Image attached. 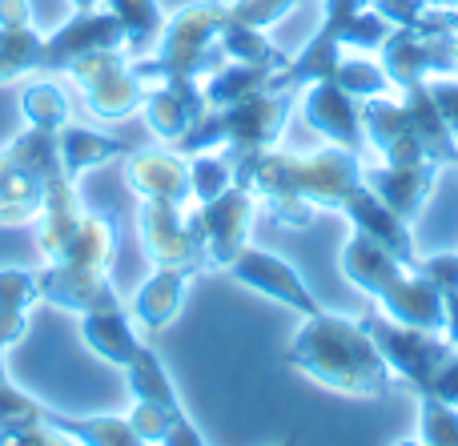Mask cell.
I'll return each instance as SVG.
<instances>
[{"mask_svg":"<svg viewBox=\"0 0 458 446\" xmlns=\"http://www.w3.org/2000/svg\"><path fill=\"white\" fill-rule=\"evenodd\" d=\"M233 181L250 185L253 198H261L266 214L277 225L306 230L314 209L342 214L346 193L362 181V153H350L342 145L318 149L310 157L282 149H261L253 157L237 161Z\"/></svg>","mask_w":458,"mask_h":446,"instance_id":"cell-1","label":"cell"},{"mask_svg":"<svg viewBox=\"0 0 458 446\" xmlns=\"http://www.w3.org/2000/svg\"><path fill=\"white\" fill-rule=\"evenodd\" d=\"M443 306H446V326H443V334H446V342L458 350V290H451V294H443Z\"/></svg>","mask_w":458,"mask_h":446,"instance_id":"cell-44","label":"cell"},{"mask_svg":"<svg viewBox=\"0 0 458 446\" xmlns=\"http://www.w3.org/2000/svg\"><path fill=\"white\" fill-rule=\"evenodd\" d=\"M206 93H201V80H161V85L145 88V125L157 141L177 145L185 137V129L206 113Z\"/></svg>","mask_w":458,"mask_h":446,"instance_id":"cell-20","label":"cell"},{"mask_svg":"<svg viewBox=\"0 0 458 446\" xmlns=\"http://www.w3.org/2000/svg\"><path fill=\"white\" fill-rule=\"evenodd\" d=\"M370 8L378 16H386L394 29H414L422 21V13H427L422 0H370Z\"/></svg>","mask_w":458,"mask_h":446,"instance_id":"cell-41","label":"cell"},{"mask_svg":"<svg viewBox=\"0 0 458 446\" xmlns=\"http://www.w3.org/2000/svg\"><path fill=\"white\" fill-rule=\"evenodd\" d=\"M342 214L350 217V225H354V230H362L366 238H374L382 249H390L398 262H406V265L419 262V254H414L411 222H406V217H398L394 209H390L386 201H382L366 181H358L354 189L346 193V201H342Z\"/></svg>","mask_w":458,"mask_h":446,"instance_id":"cell-19","label":"cell"},{"mask_svg":"<svg viewBox=\"0 0 458 446\" xmlns=\"http://www.w3.org/2000/svg\"><path fill=\"white\" fill-rule=\"evenodd\" d=\"M48 423L69 434V442L85 446H137V434L129 426V415H61L48 410Z\"/></svg>","mask_w":458,"mask_h":446,"instance_id":"cell-27","label":"cell"},{"mask_svg":"<svg viewBox=\"0 0 458 446\" xmlns=\"http://www.w3.org/2000/svg\"><path fill=\"white\" fill-rule=\"evenodd\" d=\"M334 80H338L350 97H358V101H366V97H386L390 88H394L386 69L374 61H362V56H342L338 69H334Z\"/></svg>","mask_w":458,"mask_h":446,"instance_id":"cell-34","label":"cell"},{"mask_svg":"<svg viewBox=\"0 0 458 446\" xmlns=\"http://www.w3.org/2000/svg\"><path fill=\"white\" fill-rule=\"evenodd\" d=\"M222 53L225 61H242V64H266V69L282 72L290 56L277 45H269L266 29H253V24H242L233 16H225L222 24Z\"/></svg>","mask_w":458,"mask_h":446,"instance_id":"cell-29","label":"cell"},{"mask_svg":"<svg viewBox=\"0 0 458 446\" xmlns=\"http://www.w3.org/2000/svg\"><path fill=\"white\" fill-rule=\"evenodd\" d=\"M253 189L250 185H229L214 201H198V209L185 206V225L198 238L201 254H206V273H225V265L237 257V249L250 246V225H253Z\"/></svg>","mask_w":458,"mask_h":446,"instance_id":"cell-11","label":"cell"},{"mask_svg":"<svg viewBox=\"0 0 458 446\" xmlns=\"http://www.w3.org/2000/svg\"><path fill=\"white\" fill-rule=\"evenodd\" d=\"M190 282H193V273H185V270H174V265H153V273L137 286L133 306H129L133 322H141L145 330L169 326V322L182 314Z\"/></svg>","mask_w":458,"mask_h":446,"instance_id":"cell-23","label":"cell"},{"mask_svg":"<svg viewBox=\"0 0 458 446\" xmlns=\"http://www.w3.org/2000/svg\"><path fill=\"white\" fill-rule=\"evenodd\" d=\"M293 101H298V88H261V93H250L233 105H222V109H206L185 137L174 145L177 153L193 157V153L206 149H222L229 157V165L253 157L261 149H274L277 137H282L285 121L293 113Z\"/></svg>","mask_w":458,"mask_h":446,"instance_id":"cell-5","label":"cell"},{"mask_svg":"<svg viewBox=\"0 0 458 446\" xmlns=\"http://www.w3.org/2000/svg\"><path fill=\"white\" fill-rule=\"evenodd\" d=\"M427 88H430V97H435V109L443 113L446 129L458 137V80H451V77H427Z\"/></svg>","mask_w":458,"mask_h":446,"instance_id":"cell-40","label":"cell"},{"mask_svg":"<svg viewBox=\"0 0 458 446\" xmlns=\"http://www.w3.org/2000/svg\"><path fill=\"white\" fill-rule=\"evenodd\" d=\"M125 383H129V394L141 402H161V407H182V399H177V386L174 378H169L165 362L157 358V350H149V346L141 342V350L133 354V362L125 366Z\"/></svg>","mask_w":458,"mask_h":446,"instance_id":"cell-30","label":"cell"},{"mask_svg":"<svg viewBox=\"0 0 458 446\" xmlns=\"http://www.w3.org/2000/svg\"><path fill=\"white\" fill-rule=\"evenodd\" d=\"M285 366L301 370L318 386L350 394V399L382 402L394 394V374H390L386 358L362 330V322L346 318V314H306L298 334L285 346Z\"/></svg>","mask_w":458,"mask_h":446,"instance_id":"cell-2","label":"cell"},{"mask_svg":"<svg viewBox=\"0 0 458 446\" xmlns=\"http://www.w3.org/2000/svg\"><path fill=\"white\" fill-rule=\"evenodd\" d=\"M438 173H443L438 161H419V165H370V169L362 165V181L370 185L398 217H406V222H414V217L422 214V206L430 201V193H435V185H438Z\"/></svg>","mask_w":458,"mask_h":446,"instance_id":"cell-21","label":"cell"},{"mask_svg":"<svg viewBox=\"0 0 458 446\" xmlns=\"http://www.w3.org/2000/svg\"><path fill=\"white\" fill-rule=\"evenodd\" d=\"M37 286H40V302L61 306V310L77 314V318L89 314V310L121 306L109 270H85V265H69V262H45L37 270Z\"/></svg>","mask_w":458,"mask_h":446,"instance_id":"cell-17","label":"cell"},{"mask_svg":"<svg viewBox=\"0 0 458 446\" xmlns=\"http://www.w3.org/2000/svg\"><path fill=\"white\" fill-rule=\"evenodd\" d=\"M298 4L301 0H233L229 16L242 24H253V29H274V24H282Z\"/></svg>","mask_w":458,"mask_h":446,"instance_id":"cell-38","label":"cell"},{"mask_svg":"<svg viewBox=\"0 0 458 446\" xmlns=\"http://www.w3.org/2000/svg\"><path fill=\"white\" fill-rule=\"evenodd\" d=\"M225 273L237 282V286L253 290V294H266L269 302H277V306H290V310H298L301 318L322 310V302L310 294V286L298 278V270H293L285 257L269 254V249L242 246L233 262L225 265Z\"/></svg>","mask_w":458,"mask_h":446,"instance_id":"cell-13","label":"cell"},{"mask_svg":"<svg viewBox=\"0 0 458 446\" xmlns=\"http://www.w3.org/2000/svg\"><path fill=\"white\" fill-rule=\"evenodd\" d=\"M40 302V286H37V270H21L8 265L0 270V310H29Z\"/></svg>","mask_w":458,"mask_h":446,"instance_id":"cell-37","label":"cell"},{"mask_svg":"<svg viewBox=\"0 0 458 446\" xmlns=\"http://www.w3.org/2000/svg\"><path fill=\"white\" fill-rule=\"evenodd\" d=\"M419 399V442L427 446H458V407L435 399V394H414Z\"/></svg>","mask_w":458,"mask_h":446,"instance_id":"cell-33","label":"cell"},{"mask_svg":"<svg viewBox=\"0 0 458 446\" xmlns=\"http://www.w3.org/2000/svg\"><path fill=\"white\" fill-rule=\"evenodd\" d=\"M225 16L229 4H217V0H198V4H185L174 16H165L157 48L133 61L137 80L145 88L161 85V80H206L217 64H225L222 53Z\"/></svg>","mask_w":458,"mask_h":446,"instance_id":"cell-6","label":"cell"},{"mask_svg":"<svg viewBox=\"0 0 458 446\" xmlns=\"http://www.w3.org/2000/svg\"><path fill=\"white\" fill-rule=\"evenodd\" d=\"M414 270L422 273V278H430L443 294H451L458 290V249H446V254H430V257H419L414 262Z\"/></svg>","mask_w":458,"mask_h":446,"instance_id":"cell-39","label":"cell"},{"mask_svg":"<svg viewBox=\"0 0 458 446\" xmlns=\"http://www.w3.org/2000/svg\"><path fill=\"white\" fill-rule=\"evenodd\" d=\"M61 169L53 129H32L16 133L0 149V225H29L37 222L45 206V185Z\"/></svg>","mask_w":458,"mask_h":446,"instance_id":"cell-8","label":"cell"},{"mask_svg":"<svg viewBox=\"0 0 458 446\" xmlns=\"http://www.w3.org/2000/svg\"><path fill=\"white\" fill-rule=\"evenodd\" d=\"M301 113H306V125L314 129V133H322L330 145H342V149H350V153L366 149L358 97H350L334 77H322V80H314V85H306Z\"/></svg>","mask_w":458,"mask_h":446,"instance_id":"cell-18","label":"cell"},{"mask_svg":"<svg viewBox=\"0 0 458 446\" xmlns=\"http://www.w3.org/2000/svg\"><path fill=\"white\" fill-rule=\"evenodd\" d=\"M190 185H193V201H214L217 193H225L233 185V165L225 153L206 149L190 157Z\"/></svg>","mask_w":458,"mask_h":446,"instance_id":"cell-35","label":"cell"},{"mask_svg":"<svg viewBox=\"0 0 458 446\" xmlns=\"http://www.w3.org/2000/svg\"><path fill=\"white\" fill-rule=\"evenodd\" d=\"M274 80V69L266 64H242V61H225L201 80V93H206L209 109H222V105H233L250 93H261Z\"/></svg>","mask_w":458,"mask_h":446,"instance_id":"cell-26","label":"cell"},{"mask_svg":"<svg viewBox=\"0 0 458 446\" xmlns=\"http://www.w3.org/2000/svg\"><path fill=\"white\" fill-rule=\"evenodd\" d=\"M382 69H386L390 85L403 88L419 85L427 77H454L458 72V40L435 37L422 29H390V37L378 45Z\"/></svg>","mask_w":458,"mask_h":446,"instance_id":"cell-12","label":"cell"},{"mask_svg":"<svg viewBox=\"0 0 458 446\" xmlns=\"http://www.w3.org/2000/svg\"><path fill=\"white\" fill-rule=\"evenodd\" d=\"M362 133L382 153L386 165H419V161L458 165V137L446 129L443 113L435 109L427 80L403 88V101L366 97Z\"/></svg>","mask_w":458,"mask_h":446,"instance_id":"cell-4","label":"cell"},{"mask_svg":"<svg viewBox=\"0 0 458 446\" xmlns=\"http://www.w3.org/2000/svg\"><path fill=\"white\" fill-rule=\"evenodd\" d=\"M48 418V407H40L37 399L21 391L4 370V346H0V431L4 426H21V423H40Z\"/></svg>","mask_w":458,"mask_h":446,"instance_id":"cell-36","label":"cell"},{"mask_svg":"<svg viewBox=\"0 0 458 446\" xmlns=\"http://www.w3.org/2000/svg\"><path fill=\"white\" fill-rule=\"evenodd\" d=\"M394 24L386 16H378L366 0H322V24L310 37V45L301 48L293 61H285L282 72H274L269 85L274 88H306L322 77H334L342 61V48H378L390 37Z\"/></svg>","mask_w":458,"mask_h":446,"instance_id":"cell-7","label":"cell"},{"mask_svg":"<svg viewBox=\"0 0 458 446\" xmlns=\"http://www.w3.org/2000/svg\"><path fill=\"white\" fill-rule=\"evenodd\" d=\"M21 117H24V125L53 129L56 133L69 121V97L53 80H29V88L21 93Z\"/></svg>","mask_w":458,"mask_h":446,"instance_id":"cell-32","label":"cell"},{"mask_svg":"<svg viewBox=\"0 0 458 446\" xmlns=\"http://www.w3.org/2000/svg\"><path fill=\"white\" fill-rule=\"evenodd\" d=\"M56 153H61L64 177H69V181H81L89 169L125 157L129 145L117 141V137H109V133H93V129H85V125H69V121H64V125L56 129Z\"/></svg>","mask_w":458,"mask_h":446,"instance_id":"cell-24","label":"cell"},{"mask_svg":"<svg viewBox=\"0 0 458 446\" xmlns=\"http://www.w3.org/2000/svg\"><path fill=\"white\" fill-rule=\"evenodd\" d=\"M125 185L141 201H165L185 209L193 201L190 185V157L177 149H129L125 157Z\"/></svg>","mask_w":458,"mask_h":446,"instance_id":"cell-16","label":"cell"},{"mask_svg":"<svg viewBox=\"0 0 458 446\" xmlns=\"http://www.w3.org/2000/svg\"><path fill=\"white\" fill-rule=\"evenodd\" d=\"M64 77L77 85L89 113L101 121H125L133 113H141L145 105V85L137 80L125 48H97V53L72 61L64 69Z\"/></svg>","mask_w":458,"mask_h":446,"instance_id":"cell-10","label":"cell"},{"mask_svg":"<svg viewBox=\"0 0 458 446\" xmlns=\"http://www.w3.org/2000/svg\"><path fill=\"white\" fill-rule=\"evenodd\" d=\"M72 8H93V4H101V0H69Z\"/></svg>","mask_w":458,"mask_h":446,"instance_id":"cell-46","label":"cell"},{"mask_svg":"<svg viewBox=\"0 0 458 446\" xmlns=\"http://www.w3.org/2000/svg\"><path fill=\"white\" fill-rule=\"evenodd\" d=\"M342 278L350 286H358L362 294H370L374 306L386 318L443 334V326H446L443 290L430 278H422L414 265L398 262L390 249H382L362 230H354L346 238V246H342Z\"/></svg>","mask_w":458,"mask_h":446,"instance_id":"cell-3","label":"cell"},{"mask_svg":"<svg viewBox=\"0 0 458 446\" xmlns=\"http://www.w3.org/2000/svg\"><path fill=\"white\" fill-rule=\"evenodd\" d=\"M81 338H85V346L97 358H105L109 366H121V370L141 350V338L133 330V314L125 306H105V310L81 314Z\"/></svg>","mask_w":458,"mask_h":446,"instance_id":"cell-22","label":"cell"},{"mask_svg":"<svg viewBox=\"0 0 458 446\" xmlns=\"http://www.w3.org/2000/svg\"><path fill=\"white\" fill-rule=\"evenodd\" d=\"M358 322H362V330L374 338V346H378V354L386 358L390 374L403 378L414 394L427 391L435 370L454 354V346L446 342V334L394 322V318H386L378 306H366V310L358 314Z\"/></svg>","mask_w":458,"mask_h":446,"instance_id":"cell-9","label":"cell"},{"mask_svg":"<svg viewBox=\"0 0 458 446\" xmlns=\"http://www.w3.org/2000/svg\"><path fill=\"white\" fill-rule=\"evenodd\" d=\"M40 48H45V32H37L32 24L0 29V85L40 72Z\"/></svg>","mask_w":458,"mask_h":446,"instance_id":"cell-31","label":"cell"},{"mask_svg":"<svg viewBox=\"0 0 458 446\" xmlns=\"http://www.w3.org/2000/svg\"><path fill=\"white\" fill-rule=\"evenodd\" d=\"M113 16L125 29V48L137 56L153 53L161 40V29H165V13H161L157 0H105Z\"/></svg>","mask_w":458,"mask_h":446,"instance_id":"cell-28","label":"cell"},{"mask_svg":"<svg viewBox=\"0 0 458 446\" xmlns=\"http://www.w3.org/2000/svg\"><path fill=\"white\" fill-rule=\"evenodd\" d=\"M13 24H32L29 0H0V29H13Z\"/></svg>","mask_w":458,"mask_h":446,"instance_id":"cell-43","label":"cell"},{"mask_svg":"<svg viewBox=\"0 0 458 446\" xmlns=\"http://www.w3.org/2000/svg\"><path fill=\"white\" fill-rule=\"evenodd\" d=\"M137 225H141V249L153 265H174L193 278L206 273V254L185 225V209L165 206V201H141Z\"/></svg>","mask_w":458,"mask_h":446,"instance_id":"cell-15","label":"cell"},{"mask_svg":"<svg viewBox=\"0 0 458 446\" xmlns=\"http://www.w3.org/2000/svg\"><path fill=\"white\" fill-rule=\"evenodd\" d=\"M129 426H133L137 442H149V446H201L206 442V434L193 426L185 407H161V402L133 399Z\"/></svg>","mask_w":458,"mask_h":446,"instance_id":"cell-25","label":"cell"},{"mask_svg":"<svg viewBox=\"0 0 458 446\" xmlns=\"http://www.w3.org/2000/svg\"><path fill=\"white\" fill-rule=\"evenodd\" d=\"M427 394H435V399H443V402H451V407H458V350L435 370Z\"/></svg>","mask_w":458,"mask_h":446,"instance_id":"cell-42","label":"cell"},{"mask_svg":"<svg viewBox=\"0 0 458 446\" xmlns=\"http://www.w3.org/2000/svg\"><path fill=\"white\" fill-rule=\"evenodd\" d=\"M97 48H125V29L109 8H77L61 29L45 32L40 72H64L72 61L97 53Z\"/></svg>","mask_w":458,"mask_h":446,"instance_id":"cell-14","label":"cell"},{"mask_svg":"<svg viewBox=\"0 0 458 446\" xmlns=\"http://www.w3.org/2000/svg\"><path fill=\"white\" fill-rule=\"evenodd\" d=\"M427 8H458V0H422Z\"/></svg>","mask_w":458,"mask_h":446,"instance_id":"cell-45","label":"cell"}]
</instances>
